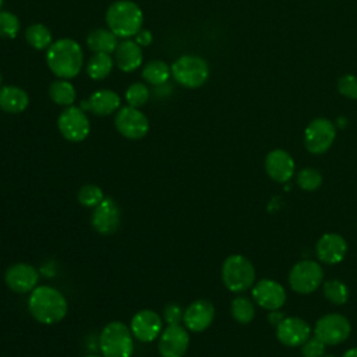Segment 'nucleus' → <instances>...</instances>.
I'll use <instances>...</instances> for the list:
<instances>
[{
  "instance_id": "f8f14e48",
  "label": "nucleus",
  "mask_w": 357,
  "mask_h": 357,
  "mask_svg": "<svg viewBox=\"0 0 357 357\" xmlns=\"http://www.w3.org/2000/svg\"><path fill=\"white\" fill-rule=\"evenodd\" d=\"M190 335L187 328L177 325H167L162 331L158 342V349L162 357H184L188 350Z\"/></svg>"
},
{
  "instance_id": "4be33fe9",
  "label": "nucleus",
  "mask_w": 357,
  "mask_h": 357,
  "mask_svg": "<svg viewBox=\"0 0 357 357\" xmlns=\"http://www.w3.org/2000/svg\"><path fill=\"white\" fill-rule=\"evenodd\" d=\"M113 59L119 70L123 73H132L142 64V47L134 39H123L119 42Z\"/></svg>"
},
{
  "instance_id": "37998d69",
  "label": "nucleus",
  "mask_w": 357,
  "mask_h": 357,
  "mask_svg": "<svg viewBox=\"0 0 357 357\" xmlns=\"http://www.w3.org/2000/svg\"><path fill=\"white\" fill-rule=\"evenodd\" d=\"M321 357H335V356H331V354H326V356H325V354H324V356H321Z\"/></svg>"
},
{
  "instance_id": "ddd939ff",
  "label": "nucleus",
  "mask_w": 357,
  "mask_h": 357,
  "mask_svg": "<svg viewBox=\"0 0 357 357\" xmlns=\"http://www.w3.org/2000/svg\"><path fill=\"white\" fill-rule=\"evenodd\" d=\"M121 222V212L117 202L110 198L105 197L103 201L93 208L92 212V227L100 234H113L120 227Z\"/></svg>"
},
{
  "instance_id": "0eeeda50",
  "label": "nucleus",
  "mask_w": 357,
  "mask_h": 357,
  "mask_svg": "<svg viewBox=\"0 0 357 357\" xmlns=\"http://www.w3.org/2000/svg\"><path fill=\"white\" fill-rule=\"evenodd\" d=\"M57 128L60 134L70 142H81L91 132V123L86 112L79 106H68L57 117Z\"/></svg>"
},
{
  "instance_id": "20e7f679",
  "label": "nucleus",
  "mask_w": 357,
  "mask_h": 357,
  "mask_svg": "<svg viewBox=\"0 0 357 357\" xmlns=\"http://www.w3.org/2000/svg\"><path fill=\"white\" fill-rule=\"evenodd\" d=\"M170 68L174 81L188 89L202 86L209 78L206 60L197 54H181L173 61Z\"/></svg>"
},
{
  "instance_id": "2f4dec72",
  "label": "nucleus",
  "mask_w": 357,
  "mask_h": 357,
  "mask_svg": "<svg viewBox=\"0 0 357 357\" xmlns=\"http://www.w3.org/2000/svg\"><path fill=\"white\" fill-rule=\"evenodd\" d=\"M21 29L20 18L7 10H0V38L14 39Z\"/></svg>"
},
{
  "instance_id": "9b49d317",
  "label": "nucleus",
  "mask_w": 357,
  "mask_h": 357,
  "mask_svg": "<svg viewBox=\"0 0 357 357\" xmlns=\"http://www.w3.org/2000/svg\"><path fill=\"white\" fill-rule=\"evenodd\" d=\"M351 332L350 322L342 314H326L321 317L314 328V335L325 344H340Z\"/></svg>"
},
{
  "instance_id": "393cba45",
  "label": "nucleus",
  "mask_w": 357,
  "mask_h": 357,
  "mask_svg": "<svg viewBox=\"0 0 357 357\" xmlns=\"http://www.w3.org/2000/svg\"><path fill=\"white\" fill-rule=\"evenodd\" d=\"M114 67V59L107 53H93L86 61V75L93 81H102L110 75Z\"/></svg>"
},
{
  "instance_id": "79ce46f5",
  "label": "nucleus",
  "mask_w": 357,
  "mask_h": 357,
  "mask_svg": "<svg viewBox=\"0 0 357 357\" xmlns=\"http://www.w3.org/2000/svg\"><path fill=\"white\" fill-rule=\"evenodd\" d=\"M1 81H3V75H1V73H0V86H1Z\"/></svg>"
},
{
  "instance_id": "a211bd4d",
  "label": "nucleus",
  "mask_w": 357,
  "mask_h": 357,
  "mask_svg": "<svg viewBox=\"0 0 357 357\" xmlns=\"http://www.w3.org/2000/svg\"><path fill=\"white\" fill-rule=\"evenodd\" d=\"M79 107L95 116H109L121 107V99L112 89H99L81 100Z\"/></svg>"
},
{
  "instance_id": "412c9836",
  "label": "nucleus",
  "mask_w": 357,
  "mask_h": 357,
  "mask_svg": "<svg viewBox=\"0 0 357 357\" xmlns=\"http://www.w3.org/2000/svg\"><path fill=\"white\" fill-rule=\"evenodd\" d=\"M265 170L272 180L286 183L294 173V160L284 149H273L265 158Z\"/></svg>"
},
{
  "instance_id": "c9c22d12",
  "label": "nucleus",
  "mask_w": 357,
  "mask_h": 357,
  "mask_svg": "<svg viewBox=\"0 0 357 357\" xmlns=\"http://www.w3.org/2000/svg\"><path fill=\"white\" fill-rule=\"evenodd\" d=\"M337 91L349 99H357V78L351 74L342 75L337 81Z\"/></svg>"
},
{
  "instance_id": "6ab92c4d",
  "label": "nucleus",
  "mask_w": 357,
  "mask_h": 357,
  "mask_svg": "<svg viewBox=\"0 0 357 357\" xmlns=\"http://www.w3.org/2000/svg\"><path fill=\"white\" fill-rule=\"evenodd\" d=\"M215 318V307L211 301L199 298L192 301L183 315L184 326L191 332L205 331Z\"/></svg>"
},
{
  "instance_id": "dca6fc26",
  "label": "nucleus",
  "mask_w": 357,
  "mask_h": 357,
  "mask_svg": "<svg viewBox=\"0 0 357 357\" xmlns=\"http://www.w3.org/2000/svg\"><path fill=\"white\" fill-rule=\"evenodd\" d=\"M254 301L264 310H279L286 301V290L280 283L272 279H262L252 287Z\"/></svg>"
},
{
  "instance_id": "f704fd0d",
  "label": "nucleus",
  "mask_w": 357,
  "mask_h": 357,
  "mask_svg": "<svg viewBox=\"0 0 357 357\" xmlns=\"http://www.w3.org/2000/svg\"><path fill=\"white\" fill-rule=\"evenodd\" d=\"M325 343L322 340H319L315 335L311 337H308L303 344H301V354L304 357H321L324 356L325 351Z\"/></svg>"
},
{
  "instance_id": "f3484780",
  "label": "nucleus",
  "mask_w": 357,
  "mask_h": 357,
  "mask_svg": "<svg viewBox=\"0 0 357 357\" xmlns=\"http://www.w3.org/2000/svg\"><path fill=\"white\" fill-rule=\"evenodd\" d=\"M311 336V326L298 317H287L276 325V337L284 346H301Z\"/></svg>"
},
{
  "instance_id": "ea45409f",
  "label": "nucleus",
  "mask_w": 357,
  "mask_h": 357,
  "mask_svg": "<svg viewBox=\"0 0 357 357\" xmlns=\"http://www.w3.org/2000/svg\"><path fill=\"white\" fill-rule=\"evenodd\" d=\"M342 357H357V347H351L349 349Z\"/></svg>"
},
{
  "instance_id": "4c0bfd02",
  "label": "nucleus",
  "mask_w": 357,
  "mask_h": 357,
  "mask_svg": "<svg viewBox=\"0 0 357 357\" xmlns=\"http://www.w3.org/2000/svg\"><path fill=\"white\" fill-rule=\"evenodd\" d=\"M134 40L141 46V47H146L152 43L153 40V36H152V32L149 29H145V28H141L138 31V33L134 36Z\"/></svg>"
},
{
  "instance_id": "58836bf2",
  "label": "nucleus",
  "mask_w": 357,
  "mask_h": 357,
  "mask_svg": "<svg viewBox=\"0 0 357 357\" xmlns=\"http://www.w3.org/2000/svg\"><path fill=\"white\" fill-rule=\"evenodd\" d=\"M283 318H284V314L283 312H279L278 310H273V311H271V314H269V317H268V319H269V322L272 324V325H279L282 321H283Z\"/></svg>"
},
{
  "instance_id": "423d86ee",
  "label": "nucleus",
  "mask_w": 357,
  "mask_h": 357,
  "mask_svg": "<svg viewBox=\"0 0 357 357\" xmlns=\"http://www.w3.org/2000/svg\"><path fill=\"white\" fill-rule=\"evenodd\" d=\"M223 284L233 293L250 289L255 282V269L248 258L240 254L227 257L222 265Z\"/></svg>"
},
{
  "instance_id": "7c9ffc66",
  "label": "nucleus",
  "mask_w": 357,
  "mask_h": 357,
  "mask_svg": "<svg viewBox=\"0 0 357 357\" xmlns=\"http://www.w3.org/2000/svg\"><path fill=\"white\" fill-rule=\"evenodd\" d=\"M149 96H151V91L148 85L144 82H134L128 85V88L124 92V99L127 105L138 109L149 100Z\"/></svg>"
},
{
  "instance_id": "f257e3e1",
  "label": "nucleus",
  "mask_w": 357,
  "mask_h": 357,
  "mask_svg": "<svg viewBox=\"0 0 357 357\" xmlns=\"http://www.w3.org/2000/svg\"><path fill=\"white\" fill-rule=\"evenodd\" d=\"M46 64L56 78H75L84 67V50L71 38L53 40L46 50Z\"/></svg>"
},
{
  "instance_id": "c756f323",
  "label": "nucleus",
  "mask_w": 357,
  "mask_h": 357,
  "mask_svg": "<svg viewBox=\"0 0 357 357\" xmlns=\"http://www.w3.org/2000/svg\"><path fill=\"white\" fill-rule=\"evenodd\" d=\"M324 296L326 300H329L332 304L342 305L347 301L349 298V289L347 286L339 280V279H332L326 280L324 283Z\"/></svg>"
},
{
  "instance_id": "f03ea898",
  "label": "nucleus",
  "mask_w": 357,
  "mask_h": 357,
  "mask_svg": "<svg viewBox=\"0 0 357 357\" xmlns=\"http://www.w3.org/2000/svg\"><path fill=\"white\" fill-rule=\"evenodd\" d=\"M67 300L63 293L52 286H36L28 297V311L32 318L43 325L60 322L67 314Z\"/></svg>"
},
{
  "instance_id": "c03bdc74",
  "label": "nucleus",
  "mask_w": 357,
  "mask_h": 357,
  "mask_svg": "<svg viewBox=\"0 0 357 357\" xmlns=\"http://www.w3.org/2000/svg\"><path fill=\"white\" fill-rule=\"evenodd\" d=\"M3 3H4V0H0V10H1V7H3Z\"/></svg>"
},
{
  "instance_id": "5701e85b",
  "label": "nucleus",
  "mask_w": 357,
  "mask_h": 357,
  "mask_svg": "<svg viewBox=\"0 0 357 357\" xmlns=\"http://www.w3.org/2000/svg\"><path fill=\"white\" fill-rule=\"evenodd\" d=\"M29 106L28 92L17 85L0 86V110L10 114H18Z\"/></svg>"
},
{
  "instance_id": "e433bc0d",
  "label": "nucleus",
  "mask_w": 357,
  "mask_h": 357,
  "mask_svg": "<svg viewBox=\"0 0 357 357\" xmlns=\"http://www.w3.org/2000/svg\"><path fill=\"white\" fill-rule=\"evenodd\" d=\"M183 315H184L183 308L178 304H176V303L167 304L165 307L163 318L167 322V325H177V324H180L183 321Z\"/></svg>"
},
{
  "instance_id": "473e14b6",
  "label": "nucleus",
  "mask_w": 357,
  "mask_h": 357,
  "mask_svg": "<svg viewBox=\"0 0 357 357\" xmlns=\"http://www.w3.org/2000/svg\"><path fill=\"white\" fill-rule=\"evenodd\" d=\"M78 202L82 205V206H86V208H95L96 205H99L103 198H105V194L102 191V188L96 184H85L79 188L78 191Z\"/></svg>"
},
{
  "instance_id": "bb28decb",
  "label": "nucleus",
  "mask_w": 357,
  "mask_h": 357,
  "mask_svg": "<svg viewBox=\"0 0 357 357\" xmlns=\"http://www.w3.org/2000/svg\"><path fill=\"white\" fill-rule=\"evenodd\" d=\"M141 77L144 81L153 86L165 85L172 77V68L166 61L152 60L142 67Z\"/></svg>"
},
{
  "instance_id": "7ed1b4c3",
  "label": "nucleus",
  "mask_w": 357,
  "mask_h": 357,
  "mask_svg": "<svg viewBox=\"0 0 357 357\" xmlns=\"http://www.w3.org/2000/svg\"><path fill=\"white\" fill-rule=\"evenodd\" d=\"M106 25L119 39H131L142 28L144 13L131 0H116L106 10Z\"/></svg>"
},
{
  "instance_id": "c85d7f7f",
  "label": "nucleus",
  "mask_w": 357,
  "mask_h": 357,
  "mask_svg": "<svg viewBox=\"0 0 357 357\" xmlns=\"http://www.w3.org/2000/svg\"><path fill=\"white\" fill-rule=\"evenodd\" d=\"M230 310H231L233 318L240 324H248L255 317L254 304L251 303V300H248L247 297H243V296L233 298Z\"/></svg>"
},
{
  "instance_id": "9d476101",
  "label": "nucleus",
  "mask_w": 357,
  "mask_h": 357,
  "mask_svg": "<svg viewBox=\"0 0 357 357\" xmlns=\"http://www.w3.org/2000/svg\"><path fill=\"white\" fill-rule=\"evenodd\" d=\"M336 138L335 124L324 117L314 119L304 131V145L308 152L319 155L326 152Z\"/></svg>"
},
{
  "instance_id": "aec40b11",
  "label": "nucleus",
  "mask_w": 357,
  "mask_h": 357,
  "mask_svg": "<svg viewBox=\"0 0 357 357\" xmlns=\"http://www.w3.org/2000/svg\"><path fill=\"white\" fill-rule=\"evenodd\" d=\"M346 252L347 243L337 233H325L317 243V255L318 259L324 264H339L346 257Z\"/></svg>"
},
{
  "instance_id": "6e6552de",
  "label": "nucleus",
  "mask_w": 357,
  "mask_h": 357,
  "mask_svg": "<svg viewBox=\"0 0 357 357\" xmlns=\"http://www.w3.org/2000/svg\"><path fill=\"white\" fill-rule=\"evenodd\" d=\"M324 280L322 266L310 259L298 261L293 265L289 273L290 287L300 294H310L315 291Z\"/></svg>"
},
{
  "instance_id": "72a5a7b5",
  "label": "nucleus",
  "mask_w": 357,
  "mask_h": 357,
  "mask_svg": "<svg viewBox=\"0 0 357 357\" xmlns=\"http://www.w3.org/2000/svg\"><path fill=\"white\" fill-rule=\"evenodd\" d=\"M297 184L305 191H314L322 184V174L314 167H305L297 174Z\"/></svg>"
},
{
  "instance_id": "39448f33",
  "label": "nucleus",
  "mask_w": 357,
  "mask_h": 357,
  "mask_svg": "<svg viewBox=\"0 0 357 357\" xmlns=\"http://www.w3.org/2000/svg\"><path fill=\"white\" fill-rule=\"evenodd\" d=\"M99 349L103 357H131L134 342L131 329L120 322H109L99 335Z\"/></svg>"
},
{
  "instance_id": "b1692460",
  "label": "nucleus",
  "mask_w": 357,
  "mask_h": 357,
  "mask_svg": "<svg viewBox=\"0 0 357 357\" xmlns=\"http://www.w3.org/2000/svg\"><path fill=\"white\" fill-rule=\"evenodd\" d=\"M119 38L109 28H96L92 29L86 36V46L92 53H107L113 54Z\"/></svg>"
},
{
  "instance_id": "4468645a",
  "label": "nucleus",
  "mask_w": 357,
  "mask_h": 357,
  "mask_svg": "<svg viewBox=\"0 0 357 357\" xmlns=\"http://www.w3.org/2000/svg\"><path fill=\"white\" fill-rule=\"evenodd\" d=\"M130 329L139 342H152L162 333V318L152 310H141L131 318Z\"/></svg>"
},
{
  "instance_id": "a19ab883",
  "label": "nucleus",
  "mask_w": 357,
  "mask_h": 357,
  "mask_svg": "<svg viewBox=\"0 0 357 357\" xmlns=\"http://www.w3.org/2000/svg\"><path fill=\"white\" fill-rule=\"evenodd\" d=\"M84 357H103V356H96V354H88V356H84Z\"/></svg>"
},
{
  "instance_id": "2eb2a0df",
  "label": "nucleus",
  "mask_w": 357,
  "mask_h": 357,
  "mask_svg": "<svg viewBox=\"0 0 357 357\" xmlns=\"http://www.w3.org/2000/svg\"><path fill=\"white\" fill-rule=\"evenodd\" d=\"M4 282L15 293H28L38 286L39 272L29 264L18 262L7 268Z\"/></svg>"
},
{
  "instance_id": "1a4fd4ad",
  "label": "nucleus",
  "mask_w": 357,
  "mask_h": 357,
  "mask_svg": "<svg viewBox=\"0 0 357 357\" xmlns=\"http://www.w3.org/2000/svg\"><path fill=\"white\" fill-rule=\"evenodd\" d=\"M114 126L117 131L127 139H141L149 131L148 117L138 109L132 106H123L116 112Z\"/></svg>"
},
{
  "instance_id": "cd10ccee",
  "label": "nucleus",
  "mask_w": 357,
  "mask_h": 357,
  "mask_svg": "<svg viewBox=\"0 0 357 357\" xmlns=\"http://www.w3.org/2000/svg\"><path fill=\"white\" fill-rule=\"evenodd\" d=\"M25 39L35 50H47L53 43V35L49 26L42 22H33L25 29Z\"/></svg>"
},
{
  "instance_id": "a878e982",
  "label": "nucleus",
  "mask_w": 357,
  "mask_h": 357,
  "mask_svg": "<svg viewBox=\"0 0 357 357\" xmlns=\"http://www.w3.org/2000/svg\"><path fill=\"white\" fill-rule=\"evenodd\" d=\"M49 96L56 105L68 107L74 105L77 99V91L70 79L57 78L49 85Z\"/></svg>"
}]
</instances>
